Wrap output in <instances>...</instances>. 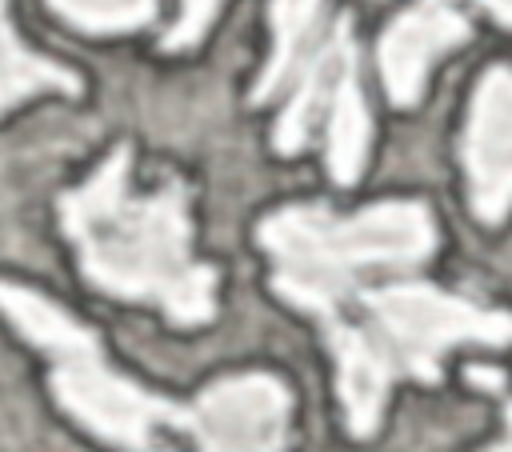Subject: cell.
Listing matches in <instances>:
<instances>
[{
	"label": "cell",
	"mask_w": 512,
	"mask_h": 452,
	"mask_svg": "<svg viewBox=\"0 0 512 452\" xmlns=\"http://www.w3.org/2000/svg\"><path fill=\"white\" fill-rule=\"evenodd\" d=\"M128 168L132 152L120 144L80 188L60 196V228L76 244L84 280L116 300L156 304L172 324H208L216 268L192 256L184 180L172 176L136 196Z\"/></svg>",
	"instance_id": "1"
},
{
	"label": "cell",
	"mask_w": 512,
	"mask_h": 452,
	"mask_svg": "<svg viewBox=\"0 0 512 452\" xmlns=\"http://www.w3.org/2000/svg\"><path fill=\"white\" fill-rule=\"evenodd\" d=\"M272 256V288L308 316L340 312L372 272L416 268L436 248V224L420 200H384L352 216L324 204H292L256 228Z\"/></svg>",
	"instance_id": "2"
},
{
	"label": "cell",
	"mask_w": 512,
	"mask_h": 452,
	"mask_svg": "<svg viewBox=\"0 0 512 452\" xmlns=\"http://www.w3.org/2000/svg\"><path fill=\"white\" fill-rule=\"evenodd\" d=\"M0 312L28 344L48 356L52 392L68 416H76L88 432H96L120 452H164L160 428H180L184 408L120 376L104 360L96 332H88L48 296L8 280H0Z\"/></svg>",
	"instance_id": "3"
},
{
	"label": "cell",
	"mask_w": 512,
	"mask_h": 452,
	"mask_svg": "<svg viewBox=\"0 0 512 452\" xmlns=\"http://www.w3.org/2000/svg\"><path fill=\"white\" fill-rule=\"evenodd\" d=\"M348 304L356 308V316H348V312H340V316H348L360 328V336L388 364V372L392 376H416L428 384L440 376V360L448 348H456V344H508L512 340V316L508 312L480 308L464 296H452V292H440V288L416 284V280L360 288Z\"/></svg>",
	"instance_id": "4"
},
{
	"label": "cell",
	"mask_w": 512,
	"mask_h": 452,
	"mask_svg": "<svg viewBox=\"0 0 512 452\" xmlns=\"http://www.w3.org/2000/svg\"><path fill=\"white\" fill-rule=\"evenodd\" d=\"M324 116V152H328V172L336 184H356L364 160H368V140H372V120L368 104L360 92V72H356V44H352V24L340 16L332 32L316 44L312 60L292 84V96L276 120V152L292 156L308 144L312 128Z\"/></svg>",
	"instance_id": "5"
},
{
	"label": "cell",
	"mask_w": 512,
	"mask_h": 452,
	"mask_svg": "<svg viewBox=\"0 0 512 452\" xmlns=\"http://www.w3.org/2000/svg\"><path fill=\"white\" fill-rule=\"evenodd\" d=\"M288 388L268 372H240L208 384L180 428L192 432L200 452H284L288 444Z\"/></svg>",
	"instance_id": "6"
},
{
	"label": "cell",
	"mask_w": 512,
	"mask_h": 452,
	"mask_svg": "<svg viewBox=\"0 0 512 452\" xmlns=\"http://www.w3.org/2000/svg\"><path fill=\"white\" fill-rule=\"evenodd\" d=\"M464 176L472 212L484 224H496L512 208V68L492 64L476 92L464 120Z\"/></svg>",
	"instance_id": "7"
},
{
	"label": "cell",
	"mask_w": 512,
	"mask_h": 452,
	"mask_svg": "<svg viewBox=\"0 0 512 452\" xmlns=\"http://www.w3.org/2000/svg\"><path fill=\"white\" fill-rule=\"evenodd\" d=\"M468 16L456 0H412L380 32V76L396 108H412L424 96L432 64L468 40Z\"/></svg>",
	"instance_id": "8"
},
{
	"label": "cell",
	"mask_w": 512,
	"mask_h": 452,
	"mask_svg": "<svg viewBox=\"0 0 512 452\" xmlns=\"http://www.w3.org/2000/svg\"><path fill=\"white\" fill-rule=\"evenodd\" d=\"M320 12H324V0H272V8H268L272 52L252 88V104H264L296 84V76L304 72V64L312 60V52L320 44L316 40Z\"/></svg>",
	"instance_id": "9"
},
{
	"label": "cell",
	"mask_w": 512,
	"mask_h": 452,
	"mask_svg": "<svg viewBox=\"0 0 512 452\" xmlns=\"http://www.w3.org/2000/svg\"><path fill=\"white\" fill-rule=\"evenodd\" d=\"M48 8L80 32L116 36L148 24L156 12V0H48Z\"/></svg>",
	"instance_id": "10"
},
{
	"label": "cell",
	"mask_w": 512,
	"mask_h": 452,
	"mask_svg": "<svg viewBox=\"0 0 512 452\" xmlns=\"http://www.w3.org/2000/svg\"><path fill=\"white\" fill-rule=\"evenodd\" d=\"M36 92H80V80L36 52L24 56H0V112H8L16 100L36 96Z\"/></svg>",
	"instance_id": "11"
},
{
	"label": "cell",
	"mask_w": 512,
	"mask_h": 452,
	"mask_svg": "<svg viewBox=\"0 0 512 452\" xmlns=\"http://www.w3.org/2000/svg\"><path fill=\"white\" fill-rule=\"evenodd\" d=\"M220 12V0H180V16L172 24V32L164 36V48L168 52H180V48H192L204 40V32L212 28Z\"/></svg>",
	"instance_id": "12"
},
{
	"label": "cell",
	"mask_w": 512,
	"mask_h": 452,
	"mask_svg": "<svg viewBox=\"0 0 512 452\" xmlns=\"http://www.w3.org/2000/svg\"><path fill=\"white\" fill-rule=\"evenodd\" d=\"M28 48L20 44V36L12 32V24H8V12H4V0H0V56H24Z\"/></svg>",
	"instance_id": "13"
},
{
	"label": "cell",
	"mask_w": 512,
	"mask_h": 452,
	"mask_svg": "<svg viewBox=\"0 0 512 452\" xmlns=\"http://www.w3.org/2000/svg\"><path fill=\"white\" fill-rule=\"evenodd\" d=\"M476 4H480L488 16H496L500 24H508V28H512V0H476Z\"/></svg>",
	"instance_id": "14"
},
{
	"label": "cell",
	"mask_w": 512,
	"mask_h": 452,
	"mask_svg": "<svg viewBox=\"0 0 512 452\" xmlns=\"http://www.w3.org/2000/svg\"><path fill=\"white\" fill-rule=\"evenodd\" d=\"M488 452H512V408H508V440L496 444V448H488Z\"/></svg>",
	"instance_id": "15"
}]
</instances>
